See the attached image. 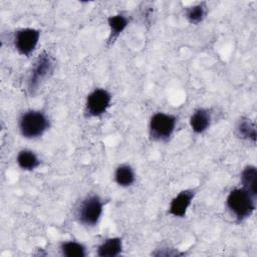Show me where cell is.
Wrapping results in <instances>:
<instances>
[{
  "label": "cell",
  "instance_id": "6da1fadb",
  "mask_svg": "<svg viewBox=\"0 0 257 257\" xmlns=\"http://www.w3.org/2000/svg\"><path fill=\"white\" fill-rule=\"evenodd\" d=\"M50 125V118L44 111L38 109L25 110L18 119L19 133L27 140L41 138L49 130Z\"/></svg>",
  "mask_w": 257,
  "mask_h": 257
},
{
  "label": "cell",
  "instance_id": "7a4b0ae2",
  "mask_svg": "<svg viewBox=\"0 0 257 257\" xmlns=\"http://www.w3.org/2000/svg\"><path fill=\"white\" fill-rule=\"evenodd\" d=\"M226 207L230 214L238 222H242L252 216L256 209V197L244 188H235L226 198Z\"/></svg>",
  "mask_w": 257,
  "mask_h": 257
},
{
  "label": "cell",
  "instance_id": "3957f363",
  "mask_svg": "<svg viewBox=\"0 0 257 257\" xmlns=\"http://www.w3.org/2000/svg\"><path fill=\"white\" fill-rule=\"evenodd\" d=\"M104 205V200L97 194L85 196L75 209L77 222L85 227H94L101 218Z\"/></svg>",
  "mask_w": 257,
  "mask_h": 257
},
{
  "label": "cell",
  "instance_id": "277c9868",
  "mask_svg": "<svg viewBox=\"0 0 257 257\" xmlns=\"http://www.w3.org/2000/svg\"><path fill=\"white\" fill-rule=\"evenodd\" d=\"M53 69L54 64L50 54L46 51H42L32 64L27 77L26 88L29 95L33 96L38 91L39 87L51 76Z\"/></svg>",
  "mask_w": 257,
  "mask_h": 257
},
{
  "label": "cell",
  "instance_id": "5b68a950",
  "mask_svg": "<svg viewBox=\"0 0 257 257\" xmlns=\"http://www.w3.org/2000/svg\"><path fill=\"white\" fill-rule=\"evenodd\" d=\"M178 122V117L172 113L156 112L149 121V137L153 142L167 143L171 140Z\"/></svg>",
  "mask_w": 257,
  "mask_h": 257
},
{
  "label": "cell",
  "instance_id": "8992f818",
  "mask_svg": "<svg viewBox=\"0 0 257 257\" xmlns=\"http://www.w3.org/2000/svg\"><path fill=\"white\" fill-rule=\"evenodd\" d=\"M111 93L102 87L91 90L84 102V115L86 117H101L111 104Z\"/></svg>",
  "mask_w": 257,
  "mask_h": 257
},
{
  "label": "cell",
  "instance_id": "52a82bcc",
  "mask_svg": "<svg viewBox=\"0 0 257 257\" xmlns=\"http://www.w3.org/2000/svg\"><path fill=\"white\" fill-rule=\"evenodd\" d=\"M40 39V30L32 27L17 29L13 34V45L19 55L29 57L36 49Z\"/></svg>",
  "mask_w": 257,
  "mask_h": 257
},
{
  "label": "cell",
  "instance_id": "ba28073f",
  "mask_svg": "<svg viewBox=\"0 0 257 257\" xmlns=\"http://www.w3.org/2000/svg\"><path fill=\"white\" fill-rule=\"evenodd\" d=\"M196 194H197V191L196 189H193V188L180 191L172 199L168 208V214L177 218H184L194 198L196 197Z\"/></svg>",
  "mask_w": 257,
  "mask_h": 257
},
{
  "label": "cell",
  "instance_id": "9c48e42d",
  "mask_svg": "<svg viewBox=\"0 0 257 257\" xmlns=\"http://www.w3.org/2000/svg\"><path fill=\"white\" fill-rule=\"evenodd\" d=\"M212 122V112L209 108L199 107L195 109L190 118L189 123L193 133L197 135L204 134L211 125Z\"/></svg>",
  "mask_w": 257,
  "mask_h": 257
},
{
  "label": "cell",
  "instance_id": "30bf717a",
  "mask_svg": "<svg viewBox=\"0 0 257 257\" xmlns=\"http://www.w3.org/2000/svg\"><path fill=\"white\" fill-rule=\"evenodd\" d=\"M130 18L123 13H116L114 15H110L107 18V24L109 27V35L107 44H113L119 35L126 29L130 24Z\"/></svg>",
  "mask_w": 257,
  "mask_h": 257
},
{
  "label": "cell",
  "instance_id": "8fae6325",
  "mask_svg": "<svg viewBox=\"0 0 257 257\" xmlns=\"http://www.w3.org/2000/svg\"><path fill=\"white\" fill-rule=\"evenodd\" d=\"M122 252V239L120 237H109L104 239L96 249L99 257H116Z\"/></svg>",
  "mask_w": 257,
  "mask_h": 257
},
{
  "label": "cell",
  "instance_id": "7c38bea8",
  "mask_svg": "<svg viewBox=\"0 0 257 257\" xmlns=\"http://www.w3.org/2000/svg\"><path fill=\"white\" fill-rule=\"evenodd\" d=\"M113 179L117 186L121 188H128L136 182V172L130 164L123 163L115 168Z\"/></svg>",
  "mask_w": 257,
  "mask_h": 257
},
{
  "label": "cell",
  "instance_id": "4fadbf2b",
  "mask_svg": "<svg viewBox=\"0 0 257 257\" xmlns=\"http://www.w3.org/2000/svg\"><path fill=\"white\" fill-rule=\"evenodd\" d=\"M16 163L21 170L31 172L40 166L41 161L32 150L22 149L16 156Z\"/></svg>",
  "mask_w": 257,
  "mask_h": 257
},
{
  "label": "cell",
  "instance_id": "5bb4252c",
  "mask_svg": "<svg viewBox=\"0 0 257 257\" xmlns=\"http://www.w3.org/2000/svg\"><path fill=\"white\" fill-rule=\"evenodd\" d=\"M236 135L238 138L244 141L251 142L252 144L256 143V125L255 123L248 117H241L236 124Z\"/></svg>",
  "mask_w": 257,
  "mask_h": 257
},
{
  "label": "cell",
  "instance_id": "9a60e30c",
  "mask_svg": "<svg viewBox=\"0 0 257 257\" xmlns=\"http://www.w3.org/2000/svg\"><path fill=\"white\" fill-rule=\"evenodd\" d=\"M242 188L257 198V169L253 165L246 166L240 175Z\"/></svg>",
  "mask_w": 257,
  "mask_h": 257
},
{
  "label": "cell",
  "instance_id": "2e32d148",
  "mask_svg": "<svg viewBox=\"0 0 257 257\" xmlns=\"http://www.w3.org/2000/svg\"><path fill=\"white\" fill-rule=\"evenodd\" d=\"M59 250L65 257H85L87 255L86 247L82 243L74 240L63 241L59 245Z\"/></svg>",
  "mask_w": 257,
  "mask_h": 257
},
{
  "label": "cell",
  "instance_id": "e0dca14e",
  "mask_svg": "<svg viewBox=\"0 0 257 257\" xmlns=\"http://www.w3.org/2000/svg\"><path fill=\"white\" fill-rule=\"evenodd\" d=\"M207 15V4L206 2H200L192 6L186 7L185 17L187 20L194 25H198L206 18Z\"/></svg>",
  "mask_w": 257,
  "mask_h": 257
}]
</instances>
